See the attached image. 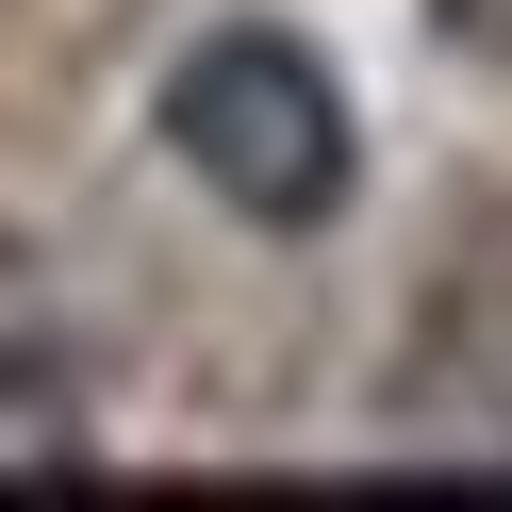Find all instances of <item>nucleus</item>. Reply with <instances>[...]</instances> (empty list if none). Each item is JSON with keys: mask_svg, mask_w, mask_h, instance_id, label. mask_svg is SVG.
Instances as JSON below:
<instances>
[{"mask_svg": "<svg viewBox=\"0 0 512 512\" xmlns=\"http://www.w3.org/2000/svg\"><path fill=\"white\" fill-rule=\"evenodd\" d=\"M149 133H166V166L199 182L232 232H331V215L364 199V116H347V83L314 67L281 17H215V34L149 83Z\"/></svg>", "mask_w": 512, "mask_h": 512, "instance_id": "obj_1", "label": "nucleus"}, {"mask_svg": "<svg viewBox=\"0 0 512 512\" xmlns=\"http://www.w3.org/2000/svg\"><path fill=\"white\" fill-rule=\"evenodd\" d=\"M446 67H512V0H413Z\"/></svg>", "mask_w": 512, "mask_h": 512, "instance_id": "obj_4", "label": "nucleus"}, {"mask_svg": "<svg viewBox=\"0 0 512 512\" xmlns=\"http://www.w3.org/2000/svg\"><path fill=\"white\" fill-rule=\"evenodd\" d=\"M380 446L397 463H512V298H430L397 397H380Z\"/></svg>", "mask_w": 512, "mask_h": 512, "instance_id": "obj_2", "label": "nucleus"}, {"mask_svg": "<svg viewBox=\"0 0 512 512\" xmlns=\"http://www.w3.org/2000/svg\"><path fill=\"white\" fill-rule=\"evenodd\" d=\"M83 463H100V397H83V364L0 347V479H83Z\"/></svg>", "mask_w": 512, "mask_h": 512, "instance_id": "obj_3", "label": "nucleus"}]
</instances>
